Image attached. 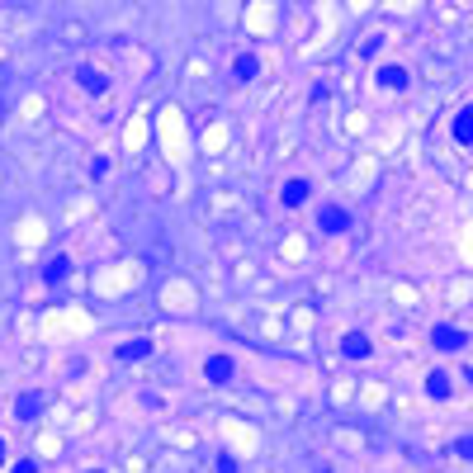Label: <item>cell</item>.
<instances>
[{"label": "cell", "instance_id": "7", "mask_svg": "<svg viewBox=\"0 0 473 473\" xmlns=\"http://www.w3.org/2000/svg\"><path fill=\"white\" fill-rule=\"evenodd\" d=\"M426 393L436 397V402H445V397L454 393V379H449L445 369H431V374H426Z\"/></svg>", "mask_w": 473, "mask_h": 473}, {"label": "cell", "instance_id": "1", "mask_svg": "<svg viewBox=\"0 0 473 473\" xmlns=\"http://www.w3.org/2000/svg\"><path fill=\"white\" fill-rule=\"evenodd\" d=\"M431 345H436V350H445V355H454V350H464V345H469V332H464V327L440 322V327H431Z\"/></svg>", "mask_w": 473, "mask_h": 473}, {"label": "cell", "instance_id": "4", "mask_svg": "<svg viewBox=\"0 0 473 473\" xmlns=\"http://www.w3.org/2000/svg\"><path fill=\"white\" fill-rule=\"evenodd\" d=\"M232 374H237L232 355H209V360H204V379H209V384H227Z\"/></svg>", "mask_w": 473, "mask_h": 473}, {"label": "cell", "instance_id": "18", "mask_svg": "<svg viewBox=\"0 0 473 473\" xmlns=\"http://www.w3.org/2000/svg\"><path fill=\"white\" fill-rule=\"evenodd\" d=\"M90 473H100V469H90Z\"/></svg>", "mask_w": 473, "mask_h": 473}, {"label": "cell", "instance_id": "11", "mask_svg": "<svg viewBox=\"0 0 473 473\" xmlns=\"http://www.w3.org/2000/svg\"><path fill=\"white\" fill-rule=\"evenodd\" d=\"M43 402H48V397H43V393H19V402H15V417L33 421V417H38V412H43Z\"/></svg>", "mask_w": 473, "mask_h": 473}, {"label": "cell", "instance_id": "17", "mask_svg": "<svg viewBox=\"0 0 473 473\" xmlns=\"http://www.w3.org/2000/svg\"><path fill=\"white\" fill-rule=\"evenodd\" d=\"M0 464H5V440H0Z\"/></svg>", "mask_w": 473, "mask_h": 473}, {"label": "cell", "instance_id": "2", "mask_svg": "<svg viewBox=\"0 0 473 473\" xmlns=\"http://www.w3.org/2000/svg\"><path fill=\"white\" fill-rule=\"evenodd\" d=\"M71 275H76V265H71V256H53V261L43 265V284H48V289H62V284H67Z\"/></svg>", "mask_w": 473, "mask_h": 473}, {"label": "cell", "instance_id": "5", "mask_svg": "<svg viewBox=\"0 0 473 473\" xmlns=\"http://www.w3.org/2000/svg\"><path fill=\"white\" fill-rule=\"evenodd\" d=\"M374 80H379L384 90H407V85H412V71L393 62V67H379V76H374Z\"/></svg>", "mask_w": 473, "mask_h": 473}, {"label": "cell", "instance_id": "3", "mask_svg": "<svg viewBox=\"0 0 473 473\" xmlns=\"http://www.w3.org/2000/svg\"><path fill=\"white\" fill-rule=\"evenodd\" d=\"M317 227H322V232H350V209L327 204V209L317 213Z\"/></svg>", "mask_w": 473, "mask_h": 473}, {"label": "cell", "instance_id": "6", "mask_svg": "<svg viewBox=\"0 0 473 473\" xmlns=\"http://www.w3.org/2000/svg\"><path fill=\"white\" fill-rule=\"evenodd\" d=\"M449 132H454V142H459V147H473V105H464L459 114H454Z\"/></svg>", "mask_w": 473, "mask_h": 473}, {"label": "cell", "instance_id": "8", "mask_svg": "<svg viewBox=\"0 0 473 473\" xmlns=\"http://www.w3.org/2000/svg\"><path fill=\"white\" fill-rule=\"evenodd\" d=\"M341 355H345V360H365V355H369V336H365V332H345V336H341Z\"/></svg>", "mask_w": 473, "mask_h": 473}, {"label": "cell", "instance_id": "9", "mask_svg": "<svg viewBox=\"0 0 473 473\" xmlns=\"http://www.w3.org/2000/svg\"><path fill=\"white\" fill-rule=\"evenodd\" d=\"M308 194H313V184H308V180H284V189H280V199H284L289 209L308 204Z\"/></svg>", "mask_w": 473, "mask_h": 473}, {"label": "cell", "instance_id": "15", "mask_svg": "<svg viewBox=\"0 0 473 473\" xmlns=\"http://www.w3.org/2000/svg\"><path fill=\"white\" fill-rule=\"evenodd\" d=\"M218 473H237V464L227 459V454H218Z\"/></svg>", "mask_w": 473, "mask_h": 473}, {"label": "cell", "instance_id": "16", "mask_svg": "<svg viewBox=\"0 0 473 473\" xmlns=\"http://www.w3.org/2000/svg\"><path fill=\"white\" fill-rule=\"evenodd\" d=\"M10 473H38V469H33L28 459H19V464H15V469H10Z\"/></svg>", "mask_w": 473, "mask_h": 473}, {"label": "cell", "instance_id": "10", "mask_svg": "<svg viewBox=\"0 0 473 473\" xmlns=\"http://www.w3.org/2000/svg\"><path fill=\"white\" fill-rule=\"evenodd\" d=\"M232 76L237 80H256V76H261V57H256V53H241L232 62Z\"/></svg>", "mask_w": 473, "mask_h": 473}, {"label": "cell", "instance_id": "12", "mask_svg": "<svg viewBox=\"0 0 473 473\" xmlns=\"http://www.w3.org/2000/svg\"><path fill=\"white\" fill-rule=\"evenodd\" d=\"M147 355H152V341L147 336H132V341L119 345V360H147Z\"/></svg>", "mask_w": 473, "mask_h": 473}, {"label": "cell", "instance_id": "14", "mask_svg": "<svg viewBox=\"0 0 473 473\" xmlns=\"http://www.w3.org/2000/svg\"><path fill=\"white\" fill-rule=\"evenodd\" d=\"M454 449H459V459H473V436H459V445H454Z\"/></svg>", "mask_w": 473, "mask_h": 473}, {"label": "cell", "instance_id": "13", "mask_svg": "<svg viewBox=\"0 0 473 473\" xmlns=\"http://www.w3.org/2000/svg\"><path fill=\"white\" fill-rule=\"evenodd\" d=\"M76 80H80V85H85V90H90V95H100V90H105V85H109V80L100 76L95 67H76Z\"/></svg>", "mask_w": 473, "mask_h": 473}, {"label": "cell", "instance_id": "19", "mask_svg": "<svg viewBox=\"0 0 473 473\" xmlns=\"http://www.w3.org/2000/svg\"><path fill=\"white\" fill-rule=\"evenodd\" d=\"M322 473H327V469H322Z\"/></svg>", "mask_w": 473, "mask_h": 473}]
</instances>
